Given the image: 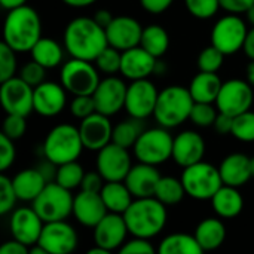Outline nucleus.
I'll use <instances>...</instances> for the list:
<instances>
[{"instance_id":"nucleus-1","label":"nucleus","mask_w":254,"mask_h":254,"mask_svg":"<svg viewBox=\"0 0 254 254\" xmlns=\"http://www.w3.org/2000/svg\"><path fill=\"white\" fill-rule=\"evenodd\" d=\"M106 46H109L106 28L91 16L74 18L64 30V49L71 58L94 63Z\"/></svg>"},{"instance_id":"nucleus-2","label":"nucleus","mask_w":254,"mask_h":254,"mask_svg":"<svg viewBox=\"0 0 254 254\" xmlns=\"http://www.w3.org/2000/svg\"><path fill=\"white\" fill-rule=\"evenodd\" d=\"M42 37L39 13L27 4L7 10L3 24V42L15 52H30Z\"/></svg>"},{"instance_id":"nucleus-3","label":"nucleus","mask_w":254,"mask_h":254,"mask_svg":"<svg viewBox=\"0 0 254 254\" xmlns=\"http://www.w3.org/2000/svg\"><path fill=\"white\" fill-rule=\"evenodd\" d=\"M124 217L132 237L150 240L159 235L167 225V205L155 196L135 198Z\"/></svg>"},{"instance_id":"nucleus-4","label":"nucleus","mask_w":254,"mask_h":254,"mask_svg":"<svg viewBox=\"0 0 254 254\" xmlns=\"http://www.w3.org/2000/svg\"><path fill=\"white\" fill-rule=\"evenodd\" d=\"M195 100L189 88L171 85L159 91L155 107V119L164 128H176L190 118Z\"/></svg>"},{"instance_id":"nucleus-5","label":"nucleus","mask_w":254,"mask_h":254,"mask_svg":"<svg viewBox=\"0 0 254 254\" xmlns=\"http://www.w3.org/2000/svg\"><path fill=\"white\" fill-rule=\"evenodd\" d=\"M83 149L85 147L80 138L79 128L70 124H60L54 127L48 132L42 144L43 156L57 165L77 161Z\"/></svg>"},{"instance_id":"nucleus-6","label":"nucleus","mask_w":254,"mask_h":254,"mask_svg":"<svg viewBox=\"0 0 254 254\" xmlns=\"http://www.w3.org/2000/svg\"><path fill=\"white\" fill-rule=\"evenodd\" d=\"M180 179L186 193L196 201H211L216 192L223 186L219 168L204 161L183 168Z\"/></svg>"},{"instance_id":"nucleus-7","label":"nucleus","mask_w":254,"mask_h":254,"mask_svg":"<svg viewBox=\"0 0 254 254\" xmlns=\"http://www.w3.org/2000/svg\"><path fill=\"white\" fill-rule=\"evenodd\" d=\"M173 144L174 138L168 132V128L159 125V128L144 129L132 150L138 162L158 167L173 158Z\"/></svg>"},{"instance_id":"nucleus-8","label":"nucleus","mask_w":254,"mask_h":254,"mask_svg":"<svg viewBox=\"0 0 254 254\" xmlns=\"http://www.w3.org/2000/svg\"><path fill=\"white\" fill-rule=\"evenodd\" d=\"M73 199L74 196H71L68 189L57 182H51L33 201V208L45 223L65 220L73 214Z\"/></svg>"},{"instance_id":"nucleus-9","label":"nucleus","mask_w":254,"mask_h":254,"mask_svg":"<svg viewBox=\"0 0 254 254\" xmlns=\"http://www.w3.org/2000/svg\"><path fill=\"white\" fill-rule=\"evenodd\" d=\"M61 85L73 95H92L100 83L97 65L92 61L71 58L61 67Z\"/></svg>"},{"instance_id":"nucleus-10","label":"nucleus","mask_w":254,"mask_h":254,"mask_svg":"<svg viewBox=\"0 0 254 254\" xmlns=\"http://www.w3.org/2000/svg\"><path fill=\"white\" fill-rule=\"evenodd\" d=\"M249 28L246 21L235 15L229 13L220 18L211 30V45L219 48L225 55H234L244 48Z\"/></svg>"},{"instance_id":"nucleus-11","label":"nucleus","mask_w":254,"mask_h":254,"mask_svg":"<svg viewBox=\"0 0 254 254\" xmlns=\"http://www.w3.org/2000/svg\"><path fill=\"white\" fill-rule=\"evenodd\" d=\"M254 101L253 86L247 80L231 79L223 82L220 92L216 100V107L219 112L238 116L252 109Z\"/></svg>"},{"instance_id":"nucleus-12","label":"nucleus","mask_w":254,"mask_h":254,"mask_svg":"<svg viewBox=\"0 0 254 254\" xmlns=\"http://www.w3.org/2000/svg\"><path fill=\"white\" fill-rule=\"evenodd\" d=\"M34 88L30 86L19 76H13L0 86V103L6 115H22L28 116L34 112L33 104Z\"/></svg>"},{"instance_id":"nucleus-13","label":"nucleus","mask_w":254,"mask_h":254,"mask_svg":"<svg viewBox=\"0 0 254 254\" xmlns=\"http://www.w3.org/2000/svg\"><path fill=\"white\" fill-rule=\"evenodd\" d=\"M159 91L149 79L131 80L127 89L125 110L131 118L146 119L155 113Z\"/></svg>"},{"instance_id":"nucleus-14","label":"nucleus","mask_w":254,"mask_h":254,"mask_svg":"<svg viewBox=\"0 0 254 254\" xmlns=\"http://www.w3.org/2000/svg\"><path fill=\"white\" fill-rule=\"evenodd\" d=\"M131 167V156L127 147L112 141L98 150L97 170L106 182H124Z\"/></svg>"},{"instance_id":"nucleus-15","label":"nucleus","mask_w":254,"mask_h":254,"mask_svg":"<svg viewBox=\"0 0 254 254\" xmlns=\"http://www.w3.org/2000/svg\"><path fill=\"white\" fill-rule=\"evenodd\" d=\"M77 243V232L65 220L45 223L40 238L37 241V244H40L48 254L71 253L76 250Z\"/></svg>"},{"instance_id":"nucleus-16","label":"nucleus","mask_w":254,"mask_h":254,"mask_svg":"<svg viewBox=\"0 0 254 254\" xmlns=\"http://www.w3.org/2000/svg\"><path fill=\"white\" fill-rule=\"evenodd\" d=\"M127 89L128 86L124 83V80L113 74H109L106 79H101L95 92L92 94L97 112L106 116L116 115L121 109L125 107Z\"/></svg>"},{"instance_id":"nucleus-17","label":"nucleus","mask_w":254,"mask_h":254,"mask_svg":"<svg viewBox=\"0 0 254 254\" xmlns=\"http://www.w3.org/2000/svg\"><path fill=\"white\" fill-rule=\"evenodd\" d=\"M128 234L129 231L124 214L109 211L94 228V244L112 253L125 244Z\"/></svg>"},{"instance_id":"nucleus-18","label":"nucleus","mask_w":254,"mask_h":254,"mask_svg":"<svg viewBox=\"0 0 254 254\" xmlns=\"http://www.w3.org/2000/svg\"><path fill=\"white\" fill-rule=\"evenodd\" d=\"M80 132V138L83 147L92 152L101 150L104 146L112 143L113 137V127L109 116L95 112L94 115L82 119L80 125L77 127Z\"/></svg>"},{"instance_id":"nucleus-19","label":"nucleus","mask_w":254,"mask_h":254,"mask_svg":"<svg viewBox=\"0 0 254 254\" xmlns=\"http://www.w3.org/2000/svg\"><path fill=\"white\" fill-rule=\"evenodd\" d=\"M109 45L119 49L121 52L138 46L141 42L143 27L141 24L128 15L115 16L113 21L106 28Z\"/></svg>"},{"instance_id":"nucleus-20","label":"nucleus","mask_w":254,"mask_h":254,"mask_svg":"<svg viewBox=\"0 0 254 254\" xmlns=\"http://www.w3.org/2000/svg\"><path fill=\"white\" fill-rule=\"evenodd\" d=\"M45 222L42 220V217L36 213V210L31 207H24V208H18L12 213L10 217V234L12 237L25 244L27 247H31L34 244H37L42 229H43Z\"/></svg>"},{"instance_id":"nucleus-21","label":"nucleus","mask_w":254,"mask_h":254,"mask_svg":"<svg viewBox=\"0 0 254 254\" xmlns=\"http://www.w3.org/2000/svg\"><path fill=\"white\" fill-rule=\"evenodd\" d=\"M65 88L57 82H43L34 88V112L43 118L60 115L67 103Z\"/></svg>"},{"instance_id":"nucleus-22","label":"nucleus","mask_w":254,"mask_h":254,"mask_svg":"<svg viewBox=\"0 0 254 254\" xmlns=\"http://www.w3.org/2000/svg\"><path fill=\"white\" fill-rule=\"evenodd\" d=\"M156 67L158 58H155L140 45L122 52L121 74L129 80L149 79L150 74L156 73Z\"/></svg>"},{"instance_id":"nucleus-23","label":"nucleus","mask_w":254,"mask_h":254,"mask_svg":"<svg viewBox=\"0 0 254 254\" xmlns=\"http://www.w3.org/2000/svg\"><path fill=\"white\" fill-rule=\"evenodd\" d=\"M204 155H205V141L199 132L188 129V131H182L177 137H174L173 159L182 168L204 161Z\"/></svg>"},{"instance_id":"nucleus-24","label":"nucleus","mask_w":254,"mask_h":254,"mask_svg":"<svg viewBox=\"0 0 254 254\" xmlns=\"http://www.w3.org/2000/svg\"><path fill=\"white\" fill-rule=\"evenodd\" d=\"M107 213L100 192L80 190L73 199V216L82 226L94 229Z\"/></svg>"},{"instance_id":"nucleus-25","label":"nucleus","mask_w":254,"mask_h":254,"mask_svg":"<svg viewBox=\"0 0 254 254\" xmlns=\"http://www.w3.org/2000/svg\"><path fill=\"white\" fill-rule=\"evenodd\" d=\"M161 177L162 176L159 174L155 165L138 162L137 165L131 167L124 182L134 198H147L155 196V190Z\"/></svg>"},{"instance_id":"nucleus-26","label":"nucleus","mask_w":254,"mask_h":254,"mask_svg":"<svg viewBox=\"0 0 254 254\" xmlns=\"http://www.w3.org/2000/svg\"><path fill=\"white\" fill-rule=\"evenodd\" d=\"M223 185L241 188L244 186L252 177V165L250 158L244 153H231L228 155L220 167H219Z\"/></svg>"},{"instance_id":"nucleus-27","label":"nucleus","mask_w":254,"mask_h":254,"mask_svg":"<svg viewBox=\"0 0 254 254\" xmlns=\"http://www.w3.org/2000/svg\"><path fill=\"white\" fill-rule=\"evenodd\" d=\"M12 183L18 199L25 202H33L48 185L37 168H27L19 171L12 179Z\"/></svg>"},{"instance_id":"nucleus-28","label":"nucleus","mask_w":254,"mask_h":254,"mask_svg":"<svg viewBox=\"0 0 254 254\" xmlns=\"http://www.w3.org/2000/svg\"><path fill=\"white\" fill-rule=\"evenodd\" d=\"M214 213L222 219H234L244 208V198L238 188L223 185L211 198Z\"/></svg>"},{"instance_id":"nucleus-29","label":"nucleus","mask_w":254,"mask_h":254,"mask_svg":"<svg viewBox=\"0 0 254 254\" xmlns=\"http://www.w3.org/2000/svg\"><path fill=\"white\" fill-rule=\"evenodd\" d=\"M195 238L201 246L202 252H214L226 240V228L222 220L208 217L198 223L195 229Z\"/></svg>"},{"instance_id":"nucleus-30","label":"nucleus","mask_w":254,"mask_h":254,"mask_svg":"<svg viewBox=\"0 0 254 254\" xmlns=\"http://www.w3.org/2000/svg\"><path fill=\"white\" fill-rule=\"evenodd\" d=\"M223 82L217 73L199 71L190 82L189 91L195 103H216Z\"/></svg>"},{"instance_id":"nucleus-31","label":"nucleus","mask_w":254,"mask_h":254,"mask_svg":"<svg viewBox=\"0 0 254 254\" xmlns=\"http://www.w3.org/2000/svg\"><path fill=\"white\" fill-rule=\"evenodd\" d=\"M100 193L110 213L124 214L134 201V196L125 182H106Z\"/></svg>"},{"instance_id":"nucleus-32","label":"nucleus","mask_w":254,"mask_h":254,"mask_svg":"<svg viewBox=\"0 0 254 254\" xmlns=\"http://www.w3.org/2000/svg\"><path fill=\"white\" fill-rule=\"evenodd\" d=\"M30 54L31 60L37 61L45 68H55L63 61L64 49L57 40L51 37H40L37 43L31 48Z\"/></svg>"},{"instance_id":"nucleus-33","label":"nucleus","mask_w":254,"mask_h":254,"mask_svg":"<svg viewBox=\"0 0 254 254\" xmlns=\"http://www.w3.org/2000/svg\"><path fill=\"white\" fill-rule=\"evenodd\" d=\"M140 46H143L155 58H161L170 48V36L162 25L150 24L143 28Z\"/></svg>"},{"instance_id":"nucleus-34","label":"nucleus","mask_w":254,"mask_h":254,"mask_svg":"<svg viewBox=\"0 0 254 254\" xmlns=\"http://www.w3.org/2000/svg\"><path fill=\"white\" fill-rule=\"evenodd\" d=\"M161 254H201L204 253L195 235L171 234L164 238L158 247Z\"/></svg>"},{"instance_id":"nucleus-35","label":"nucleus","mask_w":254,"mask_h":254,"mask_svg":"<svg viewBox=\"0 0 254 254\" xmlns=\"http://www.w3.org/2000/svg\"><path fill=\"white\" fill-rule=\"evenodd\" d=\"M186 195L188 193H186L182 179H176L173 176L161 177L155 190V198L159 199L167 207L182 202Z\"/></svg>"},{"instance_id":"nucleus-36","label":"nucleus","mask_w":254,"mask_h":254,"mask_svg":"<svg viewBox=\"0 0 254 254\" xmlns=\"http://www.w3.org/2000/svg\"><path fill=\"white\" fill-rule=\"evenodd\" d=\"M143 131H144L143 119L131 118V119L122 121L121 124L113 127L112 141L122 146V147H127V149L134 147V144L137 143V140Z\"/></svg>"},{"instance_id":"nucleus-37","label":"nucleus","mask_w":254,"mask_h":254,"mask_svg":"<svg viewBox=\"0 0 254 254\" xmlns=\"http://www.w3.org/2000/svg\"><path fill=\"white\" fill-rule=\"evenodd\" d=\"M83 176H85L83 167L77 161H71V162H65V164L58 165L55 182L65 189L73 190L76 188H80Z\"/></svg>"},{"instance_id":"nucleus-38","label":"nucleus","mask_w":254,"mask_h":254,"mask_svg":"<svg viewBox=\"0 0 254 254\" xmlns=\"http://www.w3.org/2000/svg\"><path fill=\"white\" fill-rule=\"evenodd\" d=\"M234 138L243 143H253L254 141V112L247 110L234 118L232 134Z\"/></svg>"},{"instance_id":"nucleus-39","label":"nucleus","mask_w":254,"mask_h":254,"mask_svg":"<svg viewBox=\"0 0 254 254\" xmlns=\"http://www.w3.org/2000/svg\"><path fill=\"white\" fill-rule=\"evenodd\" d=\"M225 54L216 48L214 45H210L207 48H204L196 60V65L199 68V71H210V73H217L225 61Z\"/></svg>"},{"instance_id":"nucleus-40","label":"nucleus","mask_w":254,"mask_h":254,"mask_svg":"<svg viewBox=\"0 0 254 254\" xmlns=\"http://www.w3.org/2000/svg\"><path fill=\"white\" fill-rule=\"evenodd\" d=\"M97 68L100 71H103L104 74H116L118 71H121V63H122V52L113 46H106L101 54L97 57V60L94 61Z\"/></svg>"},{"instance_id":"nucleus-41","label":"nucleus","mask_w":254,"mask_h":254,"mask_svg":"<svg viewBox=\"0 0 254 254\" xmlns=\"http://www.w3.org/2000/svg\"><path fill=\"white\" fill-rule=\"evenodd\" d=\"M219 115L217 107L213 106V103H195L190 112V121L193 125L199 128H208L214 125V121Z\"/></svg>"},{"instance_id":"nucleus-42","label":"nucleus","mask_w":254,"mask_h":254,"mask_svg":"<svg viewBox=\"0 0 254 254\" xmlns=\"http://www.w3.org/2000/svg\"><path fill=\"white\" fill-rule=\"evenodd\" d=\"M188 12L198 19H210L220 9V0H185Z\"/></svg>"},{"instance_id":"nucleus-43","label":"nucleus","mask_w":254,"mask_h":254,"mask_svg":"<svg viewBox=\"0 0 254 254\" xmlns=\"http://www.w3.org/2000/svg\"><path fill=\"white\" fill-rule=\"evenodd\" d=\"M16 57L15 51L4 42L0 43V82H4L15 76Z\"/></svg>"},{"instance_id":"nucleus-44","label":"nucleus","mask_w":254,"mask_h":254,"mask_svg":"<svg viewBox=\"0 0 254 254\" xmlns=\"http://www.w3.org/2000/svg\"><path fill=\"white\" fill-rule=\"evenodd\" d=\"M16 201H19V199L13 189L12 179H9L6 176H0V214L4 216L9 211H12Z\"/></svg>"},{"instance_id":"nucleus-45","label":"nucleus","mask_w":254,"mask_h":254,"mask_svg":"<svg viewBox=\"0 0 254 254\" xmlns=\"http://www.w3.org/2000/svg\"><path fill=\"white\" fill-rule=\"evenodd\" d=\"M48 68H45L42 64H39L37 61L31 60L28 63H25L22 65V68L19 70V77L22 80H25L30 86L36 88L37 85L45 82V73Z\"/></svg>"},{"instance_id":"nucleus-46","label":"nucleus","mask_w":254,"mask_h":254,"mask_svg":"<svg viewBox=\"0 0 254 254\" xmlns=\"http://www.w3.org/2000/svg\"><path fill=\"white\" fill-rule=\"evenodd\" d=\"M70 112L74 118L77 119H85L97 112L95 100L92 95H74L71 104H70Z\"/></svg>"},{"instance_id":"nucleus-47","label":"nucleus","mask_w":254,"mask_h":254,"mask_svg":"<svg viewBox=\"0 0 254 254\" xmlns=\"http://www.w3.org/2000/svg\"><path fill=\"white\" fill-rule=\"evenodd\" d=\"M27 116L22 115H6V119L3 121V134H6L12 140L21 138L27 131Z\"/></svg>"},{"instance_id":"nucleus-48","label":"nucleus","mask_w":254,"mask_h":254,"mask_svg":"<svg viewBox=\"0 0 254 254\" xmlns=\"http://www.w3.org/2000/svg\"><path fill=\"white\" fill-rule=\"evenodd\" d=\"M15 140L9 138L6 134H0V170L6 171L15 162L16 152H15Z\"/></svg>"},{"instance_id":"nucleus-49","label":"nucleus","mask_w":254,"mask_h":254,"mask_svg":"<svg viewBox=\"0 0 254 254\" xmlns=\"http://www.w3.org/2000/svg\"><path fill=\"white\" fill-rule=\"evenodd\" d=\"M155 252V247L152 243L146 238L134 237L129 241H125V244L119 249V253L122 254H150Z\"/></svg>"},{"instance_id":"nucleus-50","label":"nucleus","mask_w":254,"mask_h":254,"mask_svg":"<svg viewBox=\"0 0 254 254\" xmlns=\"http://www.w3.org/2000/svg\"><path fill=\"white\" fill-rule=\"evenodd\" d=\"M104 183H106V180L98 173V170L97 171H89V173H85L82 185H80V189L82 190H88V192H101Z\"/></svg>"},{"instance_id":"nucleus-51","label":"nucleus","mask_w":254,"mask_h":254,"mask_svg":"<svg viewBox=\"0 0 254 254\" xmlns=\"http://www.w3.org/2000/svg\"><path fill=\"white\" fill-rule=\"evenodd\" d=\"M254 4V0H220V9L229 13H246Z\"/></svg>"},{"instance_id":"nucleus-52","label":"nucleus","mask_w":254,"mask_h":254,"mask_svg":"<svg viewBox=\"0 0 254 254\" xmlns=\"http://www.w3.org/2000/svg\"><path fill=\"white\" fill-rule=\"evenodd\" d=\"M173 1L174 0H140V4L146 12L158 15L165 12L173 4Z\"/></svg>"},{"instance_id":"nucleus-53","label":"nucleus","mask_w":254,"mask_h":254,"mask_svg":"<svg viewBox=\"0 0 254 254\" xmlns=\"http://www.w3.org/2000/svg\"><path fill=\"white\" fill-rule=\"evenodd\" d=\"M214 129L220 134V135H226V134H232V127H234V116L226 115L219 112L216 121H214Z\"/></svg>"},{"instance_id":"nucleus-54","label":"nucleus","mask_w":254,"mask_h":254,"mask_svg":"<svg viewBox=\"0 0 254 254\" xmlns=\"http://www.w3.org/2000/svg\"><path fill=\"white\" fill-rule=\"evenodd\" d=\"M37 170L40 171V174L45 177V180H46L48 183L55 182V179H57V171H58V165L54 164L52 161H49L48 158H45V161H43L42 164H39Z\"/></svg>"},{"instance_id":"nucleus-55","label":"nucleus","mask_w":254,"mask_h":254,"mask_svg":"<svg viewBox=\"0 0 254 254\" xmlns=\"http://www.w3.org/2000/svg\"><path fill=\"white\" fill-rule=\"evenodd\" d=\"M30 253V247H27L25 244L16 241L15 238L12 241L4 243L0 247V254H28Z\"/></svg>"},{"instance_id":"nucleus-56","label":"nucleus","mask_w":254,"mask_h":254,"mask_svg":"<svg viewBox=\"0 0 254 254\" xmlns=\"http://www.w3.org/2000/svg\"><path fill=\"white\" fill-rule=\"evenodd\" d=\"M95 21H97V24L98 25H101L103 28H107L109 27V24L113 21V15L107 10V9H98L95 13H94V16H92Z\"/></svg>"},{"instance_id":"nucleus-57","label":"nucleus","mask_w":254,"mask_h":254,"mask_svg":"<svg viewBox=\"0 0 254 254\" xmlns=\"http://www.w3.org/2000/svg\"><path fill=\"white\" fill-rule=\"evenodd\" d=\"M244 54L254 61V27L249 30V34H247V39L244 42V48H243Z\"/></svg>"},{"instance_id":"nucleus-58","label":"nucleus","mask_w":254,"mask_h":254,"mask_svg":"<svg viewBox=\"0 0 254 254\" xmlns=\"http://www.w3.org/2000/svg\"><path fill=\"white\" fill-rule=\"evenodd\" d=\"M63 1L70 7H88L94 4L97 0H63Z\"/></svg>"},{"instance_id":"nucleus-59","label":"nucleus","mask_w":254,"mask_h":254,"mask_svg":"<svg viewBox=\"0 0 254 254\" xmlns=\"http://www.w3.org/2000/svg\"><path fill=\"white\" fill-rule=\"evenodd\" d=\"M25 3H27V0H0V4H1L6 10L19 7V6H22V4H25Z\"/></svg>"},{"instance_id":"nucleus-60","label":"nucleus","mask_w":254,"mask_h":254,"mask_svg":"<svg viewBox=\"0 0 254 254\" xmlns=\"http://www.w3.org/2000/svg\"><path fill=\"white\" fill-rule=\"evenodd\" d=\"M246 80L254 88V61L250 60V64L246 68Z\"/></svg>"},{"instance_id":"nucleus-61","label":"nucleus","mask_w":254,"mask_h":254,"mask_svg":"<svg viewBox=\"0 0 254 254\" xmlns=\"http://www.w3.org/2000/svg\"><path fill=\"white\" fill-rule=\"evenodd\" d=\"M246 18H247V22L252 24V27H254V4L246 12Z\"/></svg>"},{"instance_id":"nucleus-62","label":"nucleus","mask_w":254,"mask_h":254,"mask_svg":"<svg viewBox=\"0 0 254 254\" xmlns=\"http://www.w3.org/2000/svg\"><path fill=\"white\" fill-rule=\"evenodd\" d=\"M110 252H107L106 249H103V247H100V246H95L94 249H91L88 254H109Z\"/></svg>"},{"instance_id":"nucleus-63","label":"nucleus","mask_w":254,"mask_h":254,"mask_svg":"<svg viewBox=\"0 0 254 254\" xmlns=\"http://www.w3.org/2000/svg\"><path fill=\"white\" fill-rule=\"evenodd\" d=\"M250 165H252V174H253L254 177V156L253 158H250Z\"/></svg>"}]
</instances>
